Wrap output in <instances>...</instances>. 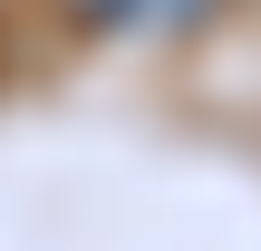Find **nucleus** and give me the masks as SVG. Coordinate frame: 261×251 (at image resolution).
Returning <instances> with one entry per match:
<instances>
[{
	"label": "nucleus",
	"instance_id": "1",
	"mask_svg": "<svg viewBox=\"0 0 261 251\" xmlns=\"http://www.w3.org/2000/svg\"><path fill=\"white\" fill-rule=\"evenodd\" d=\"M58 10L87 19V29H145V39L165 29V39H174V29H194L213 0H58Z\"/></svg>",
	"mask_w": 261,
	"mask_h": 251
}]
</instances>
